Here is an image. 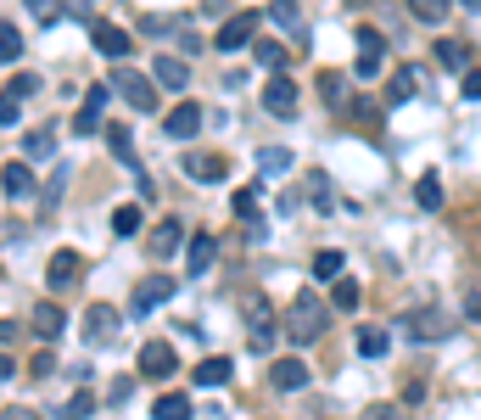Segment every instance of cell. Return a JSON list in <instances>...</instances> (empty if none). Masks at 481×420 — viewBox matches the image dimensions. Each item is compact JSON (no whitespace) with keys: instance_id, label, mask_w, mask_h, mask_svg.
Instances as JSON below:
<instances>
[{"instance_id":"7","label":"cell","mask_w":481,"mask_h":420,"mask_svg":"<svg viewBox=\"0 0 481 420\" xmlns=\"http://www.w3.org/2000/svg\"><path fill=\"white\" fill-rule=\"evenodd\" d=\"M380 62H387V40H380L375 28H359V68H352V73H359V79H375Z\"/></svg>"},{"instance_id":"31","label":"cell","mask_w":481,"mask_h":420,"mask_svg":"<svg viewBox=\"0 0 481 420\" xmlns=\"http://www.w3.org/2000/svg\"><path fill=\"white\" fill-rule=\"evenodd\" d=\"M51 151H56V135H51V129H34V135L23 141V157H28V163H45Z\"/></svg>"},{"instance_id":"33","label":"cell","mask_w":481,"mask_h":420,"mask_svg":"<svg viewBox=\"0 0 481 420\" xmlns=\"http://www.w3.org/2000/svg\"><path fill=\"white\" fill-rule=\"evenodd\" d=\"M308 197H313V208H319V213H331V208H336V190H331V180H325V174H313V180H308Z\"/></svg>"},{"instance_id":"15","label":"cell","mask_w":481,"mask_h":420,"mask_svg":"<svg viewBox=\"0 0 481 420\" xmlns=\"http://www.w3.org/2000/svg\"><path fill=\"white\" fill-rule=\"evenodd\" d=\"M264 107H269L274 118H285V112H297V84L285 79V73H280V79H269V84H264Z\"/></svg>"},{"instance_id":"24","label":"cell","mask_w":481,"mask_h":420,"mask_svg":"<svg viewBox=\"0 0 481 420\" xmlns=\"http://www.w3.org/2000/svg\"><path fill=\"white\" fill-rule=\"evenodd\" d=\"M230 376H236V365L224 359V353H213V359H202V365H197V386H224Z\"/></svg>"},{"instance_id":"22","label":"cell","mask_w":481,"mask_h":420,"mask_svg":"<svg viewBox=\"0 0 481 420\" xmlns=\"http://www.w3.org/2000/svg\"><path fill=\"white\" fill-rule=\"evenodd\" d=\"M213 252H218V241H213V236L202 230L197 241L185 247V264H190V275H207V269H213Z\"/></svg>"},{"instance_id":"49","label":"cell","mask_w":481,"mask_h":420,"mask_svg":"<svg viewBox=\"0 0 481 420\" xmlns=\"http://www.w3.org/2000/svg\"><path fill=\"white\" fill-rule=\"evenodd\" d=\"M465 12H481V0H465Z\"/></svg>"},{"instance_id":"30","label":"cell","mask_w":481,"mask_h":420,"mask_svg":"<svg viewBox=\"0 0 481 420\" xmlns=\"http://www.w3.org/2000/svg\"><path fill=\"white\" fill-rule=\"evenodd\" d=\"M352 342H359V353H364V359H380V353L392 347V342H387V331H380V326H359V337H352Z\"/></svg>"},{"instance_id":"28","label":"cell","mask_w":481,"mask_h":420,"mask_svg":"<svg viewBox=\"0 0 481 420\" xmlns=\"http://www.w3.org/2000/svg\"><path fill=\"white\" fill-rule=\"evenodd\" d=\"M151 415L157 420H190V398L185 393H163V398L151 404Z\"/></svg>"},{"instance_id":"27","label":"cell","mask_w":481,"mask_h":420,"mask_svg":"<svg viewBox=\"0 0 481 420\" xmlns=\"http://www.w3.org/2000/svg\"><path fill=\"white\" fill-rule=\"evenodd\" d=\"M342 269H347V252H336V247L313 252V280H336Z\"/></svg>"},{"instance_id":"43","label":"cell","mask_w":481,"mask_h":420,"mask_svg":"<svg viewBox=\"0 0 481 420\" xmlns=\"http://www.w3.org/2000/svg\"><path fill=\"white\" fill-rule=\"evenodd\" d=\"M56 6H62V0H28V12H34L40 23H56Z\"/></svg>"},{"instance_id":"40","label":"cell","mask_w":481,"mask_h":420,"mask_svg":"<svg viewBox=\"0 0 481 420\" xmlns=\"http://www.w3.org/2000/svg\"><path fill=\"white\" fill-rule=\"evenodd\" d=\"M285 62V45L280 40H258V68H280Z\"/></svg>"},{"instance_id":"42","label":"cell","mask_w":481,"mask_h":420,"mask_svg":"<svg viewBox=\"0 0 481 420\" xmlns=\"http://www.w3.org/2000/svg\"><path fill=\"white\" fill-rule=\"evenodd\" d=\"M90 409H95V398H90V393H73V404L62 409V420H84Z\"/></svg>"},{"instance_id":"38","label":"cell","mask_w":481,"mask_h":420,"mask_svg":"<svg viewBox=\"0 0 481 420\" xmlns=\"http://www.w3.org/2000/svg\"><path fill=\"white\" fill-rule=\"evenodd\" d=\"M319 95L342 107V102H347V79H342V73H319Z\"/></svg>"},{"instance_id":"44","label":"cell","mask_w":481,"mask_h":420,"mask_svg":"<svg viewBox=\"0 0 481 420\" xmlns=\"http://www.w3.org/2000/svg\"><path fill=\"white\" fill-rule=\"evenodd\" d=\"M459 84H465V102H481V73H459Z\"/></svg>"},{"instance_id":"14","label":"cell","mask_w":481,"mask_h":420,"mask_svg":"<svg viewBox=\"0 0 481 420\" xmlns=\"http://www.w3.org/2000/svg\"><path fill=\"white\" fill-rule=\"evenodd\" d=\"M140 376H151V381L174 376V347H168V342H146V347H140Z\"/></svg>"},{"instance_id":"39","label":"cell","mask_w":481,"mask_h":420,"mask_svg":"<svg viewBox=\"0 0 481 420\" xmlns=\"http://www.w3.org/2000/svg\"><path fill=\"white\" fill-rule=\"evenodd\" d=\"M269 17L285 23V28H297V23H303V17H297V0H269Z\"/></svg>"},{"instance_id":"20","label":"cell","mask_w":481,"mask_h":420,"mask_svg":"<svg viewBox=\"0 0 481 420\" xmlns=\"http://www.w3.org/2000/svg\"><path fill=\"white\" fill-rule=\"evenodd\" d=\"M0 190H6V197H28V190H34V169H28V157L0 169Z\"/></svg>"},{"instance_id":"9","label":"cell","mask_w":481,"mask_h":420,"mask_svg":"<svg viewBox=\"0 0 481 420\" xmlns=\"http://www.w3.org/2000/svg\"><path fill=\"white\" fill-rule=\"evenodd\" d=\"M202 123H207V112H202L197 102H179V107H174V112L163 118V129H168V135H174V141H190V135H197V129H202Z\"/></svg>"},{"instance_id":"36","label":"cell","mask_w":481,"mask_h":420,"mask_svg":"<svg viewBox=\"0 0 481 420\" xmlns=\"http://www.w3.org/2000/svg\"><path fill=\"white\" fill-rule=\"evenodd\" d=\"M17 56H23V34L12 23H0V62H17Z\"/></svg>"},{"instance_id":"11","label":"cell","mask_w":481,"mask_h":420,"mask_svg":"<svg viewBox=\"0 0 481 420\" xmlns=\"http://www.w3.org/2000/svg\"><path fill=\"white\" fill-rule=\"evenodd\" d=\"M168 298H174V275H151V280H140V292H135V314L163 308Z\"/></svg>"},{"instance_id":"34","label":"cell","mask_w":481,"mask_h":420,"mask_svg":"<svg viewBox=\"0 0 481 420\" xmlns=\"http://www.w3.org/2000/svg\"><path fill=\"white\" fill-rule=\"evenodd\" d=\"M112 230H118V236H135V230H140V208H135V202L112 208Z\"/></svg>"},{"instance_id":"25","label":"cell","mask_w":481,"mask_h":420,"mask_svg":"<svg viewBox=\"0 0 481 420\" xmlns=\"http://www.w3.org/2000/svg\"><path fill=\"white\" fill-rule=\"evenodd\" d=\"M292 163H297V157H292V151H280V146H264V151H258V174H264V180H280Z\"/></svg>"},{"instance_id":"1","label":"cell","mask_w":481,"mask_h":420,"mask_svg":"<svg viewBox=\"0 0 481 420\" xmlns=\"http://www.w3.org/2000/svg\"><path fill=\"white\" fill-rule=\"evenodd\" d=\"M325 331H331V308H325V298L303 292V298L285 303V342H319Z\"/></svg>"},{"instance_id":"48","label":"cell","mask_w":481,"mask_h":420,"mask_svg":"<svg viewBox=\"0 0 481 420\" xmlns=\"http://www.w3.org/2000/svg\"><path fill=\"white\" fill-rule=\"evenodd\" d=\"M0 420H34V409H6Z\"/></svg>"},{"instance_id":"18","label":"cell","mask_w":481,"mask_h":420,"mask_svg":"<svg viewBox=\"0 0 481 420\" xmlns=\"http://www.w3.org/2000/svg\"><path fill=\"white\" fill-rule=\"evenodd\" d=\"M269 386H280V393H297V386H308V365H303V359H274Z\"/></svg>"},{"instance_id":"37","label":"cell","mask_w":481,"mask_h":420,"mask_svg":"<svg viewBox=\"0 0 481 420\" xmlns=\"http://www.w3.org/2000/svg\"><path fill=\"white\" fill-rule=\"evenodd\" d=\"M437 62H442V68H454V73H465V45L459 40H442L437 45Z\"/></svg>"},{"instance_id":"23","label":"cell","mask_w":481,"mask_h":420,"mask_svg":"<svg viewBox=\"0 0 481 420\" xmlns=\"http://www.w3.org/2000/svg\"><path fill=\"white\" fill-rule=\"evenodd\" d=\"M107 146L118 151V163L130 169V174H140V163H135V141H130V129H123V123H107Z\"/></svg>"},{"instance_id":"41","label":"cell","mask_w":481,"mask_h":420,"mask_svg":"<svg viewBox=\"0 0 481 420\" xmlns=\"http://www.w3.org/2000/svg\"><path fill=\"white\" fill-rule=\"evenodd\" d=\"M17 102H23L17 90H6V95H0V129H12V123H17Z\"/></svg>"},{"instance_id":"13","label":"cell","mask_w":481,"mask_h":420,"mask_svg":"<svg viewBox=\"0 0 481 420\" xmlns=\"http://www.w3.org/2000/svg\"><path fill=\"white\" fill-rule=\"evenodd\" d=\"M151 73H157V90H185L190 84V62L185 56H157Z\"/></svg>"},{"instance_id":"5","label":"cell","mask_w":481,"mask_h":420,"mask_svg":"<svg viewBox=\"0 0 481 420\" xmlns=\"http://www.w3.org/2000/svg\"><path fill=\"white\" fill-rule=\"evenodd\" d=\"M258 23H264V12H241V17H230V23H224L218 34H213V45H218L224 56H230V51H241L252 34H258Z\"/></svg>"},{"instance_id":"12","label":"cell","mask_w":481,"mask_h":420,"mask_svg":"<svg viewBox=\"0 0 481 420\" xmlns=\"http://www.w3.org/2000/svg\"><path fill=\"white\" fill-rule=\"evenodd\" d=\"M101 112H107V84H95V90L84 95L79 118H73V135H95V129H101Z\"/></svg>"},{"instance_id":"8","label":"cell","mask_w":481,"mask_h":420,"mask_svg":"<svg viewBox=\"0 0 481 420\" xmlns=\"http://www.w3.org/2000/svg\"><path fill=\"white\" fill-rule=\"evenodd\" d=\"M112 331H118V308L95 303V308L84 314V342H90V347H107V342H112Z\"/></svg>"},{"instance_id":"3","label":"cell","mask_w":481,"mask_h":420,"mask_svg":"<svg viewBox=\"0 0 481 420\" xmlns=\"http://www.w3.org/2000/svg\"><path fill=\"white\" fill-rule=\"evenodd\" d=\"M112 84H118V95H123L135 112H151V107H157V79H146V73H135V68H118Z\"/></svg>"},{"instance_id":"19","label":"cell","mask_w":481,"mask_h":420,"mask_svg":"<svg viewBox=\"0 0 481 420\" xmlns=\"http://www.w3.org/2000/svg\"><path fill=\"white\" fill-rule=\"evenodd\" d=\"M45 280H51V292H62V286H73V280H79V252H73V247H62V252L51 258Z\"/></svg>"},{"instance_id":"4","label":"cell","mask_w":481,"mask_h":420,"mask_svg":"<svg viewBox=\"0 0 481 420\" xmlns=\"http://www.w3.org/2000/svg\"><path fill=\"white\" fill-rule=\"evenodd\" d=\"M403 326H409V337H420V342H442V337H454V314H442V308H414Z\"/></svg>"},{"instance_id":"17","label":"cell","mask_w":481,"mask_h":420,"mask_svg":"<svg viewBox=\"0 0 481 420\" xmlns=\"http://www.w3.org/2000/svg\"><path fill=\"white\" fill-rule=\"evenodd\" d=\"M179 247H185V224H179V219H163V224L151 230V258H174Z\"/></svg>"},{"instance_id":"26","label":"cell","mask_w":481,"mask_h":420,"mask_svg":"<svg viewBox=\"0 0 481 420\" xmlns=\"http://www.w3.org/2000/svg\"><path fill=\"white\" fill-rule=\"evenodd\" d=\"M331 303H336L342 314H352V308L364 303V292H359V280H347V275H336V280H331Z\"/></svg>"},{"instance_id":"16","label":"cell","mask_w":481,"mask_h":420,"mask_svg":"<svg viewBox=\"0 0 481 420\" xmlns=\"http://www.w3.org/2000/svg\"><path fill=\"white\" fill-rule=\"evenodd\" d=\"M185 174L202 180V185H218L230 169H224V157H213V151H190V157H185Z\"/></svg>"},{"instance_id":"21","label":"cell","mask_w":481,"mask_h":420,"mask_svg":"<svg viewBox=\"0 0 481 420\" xmlns=\"http://www.w3.org/2000/svg\"><path fill=\"white\" fill-rule=\"evenodd\" d=\"M414 95H420V68H403V73H392V79H387V102H392V107L414 102Z\"/></svg>"},{"instance_id":"35","label":"cell","mask_w":481,"mask_h":420,"mask_svg":"<svg viewBox=\"0 0 481 420\" xmlns=\"http://www.w3.org/2000/svg\"><path fill=\"white\" fill-rule=\"evenodd\" d=\"M230 208H236L241 224H252V230H258V197H252V190H236V202H230Z\"/></svg>"},{"instance_id":"2","label":"cell","mask_w":481,"mask_h":420,"mask_svg":"<svg viewBox=\"0 0 481 420\" xmlns=\"http://www.w3.org/2000/svg\"><path fill=\"white\" fill-rule=\"evenodd\" d=\"M241 319H246V347H252V353H269L274 337H280V326H274V303H269L264 292H246V298H241Z\"/></svg>"},{"instance_id":"45","label":"cell","mask_w":481,"mask_h":420,"mask_svg":"<svg viewBox=\"0 0 481 420\" xmlns=\"http://www.w3.org/2000/svg\"><path fill=\"white\" fill-rule=\"evenodd\" d=\"M12 90H17V95H34V90H40V79H34V73H17V84H12Z\"/></svg>"},{"instance_id":"6","label":"cell","mask_w":481,"mask_h":420,"mask_svg":"<svg viewBox=\"0 0 481 420\" xmlns=\"http://www.w3.org/2000/svg\"><path fill=\"white\" fill-rule=\"evenodd\" d=\"M90 45H95V51H101V56H118V62H123V56H130V51H135V40H130V34H123V28H118V23H90Z\"/></svg>"},{"instance_id":"47","label":"cell","mask_w":481,"mask_h":420,"mask_svg":"<svg viewBox=\"0 0 481 420\" xmlns=\"http://www.w3.org/2000/svg\"><path fill=\"white\" fill-rule=\"evenodd\" d=\"M465 319H481V298H465Z\"/></svg>"},{"instance_id":"29","label":"cell","mask_w":481,"mask_h":420,"mask_svg":"<svg viewBox=\"0 0 481 420\" xmlns=\"http://www.w3.org/2000/svg\"><path fill=\"white\" fill-rule=\"evenodd\" d=\"M414 202H420V213H437V208H442V180H437V174H420V185H414Z\"/></svg>"},{"instance_id":"32","label":"cell","mask_w":481,"mask_h":420,"mask_svg":"<svg viewBox=\"0 0 481 420\" xmlns=\"http://www.w3.org/2000/svg\"><path fill=\"white\" fill-rule=\"evenodd\" d=\"M409 12L420 17V23H442L447 12H454V0H409Z\"/></svg>"},{"instance_id":"10","label":"cell","mask_w":481,"mask_h":420,"mask_svg":"<svg viewBox=\"0 0 481 420\" xmlns=\"http://www.w3.org/2000/svg\"><path fill=\"white\" fill-rule=\"evenodd\" d=\"M28 326H34V337L56 342L62 331H68V314H62V303H34V314H28Z\"/></svg>"},{"instance_id":"46","label":"cell","mask_w":481,"mask_h":420,"mask_svg":"<svg viewBox=\"0 0 481 420\" xmlns=\"http://www.w3.org/2000/svg\"><path fill=\"white\" fill-rule=\"evenodd\" d=\"M12 376H17V365L6 359V353H0V381H12Z\"/></svg>"}]
</instances>
